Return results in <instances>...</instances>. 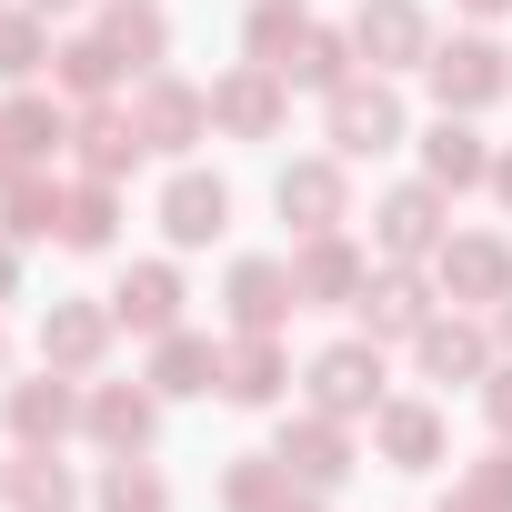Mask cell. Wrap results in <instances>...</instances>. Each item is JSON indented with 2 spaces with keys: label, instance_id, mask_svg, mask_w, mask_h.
<instances>
[{
  "label": "cell",
  "instance_id": "obj_26",
  "mask_svg": "<svg viewBox=\"0 0 512 512\" xmlns=\"http://www.w3.org/2000/svg\"><path fill=\"white\" fill-rule=\"evenodd\" d=\"M61 191H71V181H51L41 161L11 171V181H0V231H11L21 251H31V241H61Z\"/></svg>",
  "mask_w": 512,
  "mask_h": 512
},
{
  "label": "cell",
  "instance_id": "obj_12",
  "mask_svg": "<svg viewBox=\"0 0 512 512\" xmlns=\"http://www.w3.org/2000/svg\"><path fill=\"white\" fill-rule=\"evenodd\" d=\"M282 121H292V81H282V71L231 61V71L211 81V131H231V141H282Z\"/></svg>",
  "mask_w": 512,
  "mask_h": 512
},
{
  "label": "cell",
  "instance_id": "obj_43",
  "mask_svg": "<svg viewBox=\"0 0 512 512\" xmlns=\"http://www.w3.org/2000/svg\"><path fill=\"white\" fill-rule=\"evenodd\" d=\"M282 512H332V492H292V502H282Z\"/></svg>",
  "mask_w": 512,
  "mask_h": 512
},
{
  "label": "cell",
  "instance_id": "obj_18",
  "mask_svg": "<svg viewBox=\"0 0 512 512\" xmlns=\"http://www.w3.org/2000/svg\"><path fill=\"white\" fill-rule=\"evenodd\" d=\"M151 221H161V241H171V251H211V241L231 231V181L181 161V171L161 181V211H151Z\"/></svg>",
  "mask_w": 512,
  "mask_h": 512
},
{
  "label": "cell",
  "instance_id": "obj_3",
  "mask_svg": "<svg viewBox=\"0 0 512 512\" xmlns=\"http://www.w3.org/2000/svg\"><path fill=\"white\" fill-rule=\"evenodd\" d=\"M422 81H432V111H462V121H482L502 91H512V51L472 21V31H452V41H432V61H422Z\"/></svg>",
  "mask_w": 512,
  "mask_h": 512
},
{
  "label": "cell",
  "instance_id": "obj_4",
  "mask_svg": "<svg viewBox=\"0 0 512 512\" xmlns=\"http://www.w3.org/2000/svg\"><path fill=\"white\" fill-rule=\"evenodd\" d=\"M272 211L292 221V241H312V231H352V161H342V151H302V161H282V171H272Z\"/></svg>",
  "mask_w": 512,
  "mask_h": 512
},
{
  "label": "cell",
  "instance_id": "obj_21",
  "mask_svg": "<svg viewBox=\"0 0 512 512\" xmlns=\"http://www.w3.org/2000/svg\"><path fill=\"white\" fill-rule=\"evenodd\" d=\"M352 51L372 71H422L432 61V11L422 0H362L352 11Z\"/></svg>",
  "mask_w": 512,
  "mask_h": 512
},
{
  "label": "cell",
  "instance_id": "obj_44",
  "mask_svg": "<svg viewBox=\"0 0 512 512\" xmlns=\"http://www.w3.org/2000/svg\"><path fill=\"white\" fill-rule=\"evenodd\" d=\"M31 11H41V21H71V11H81V0H31Z\"/></svg>",
  "mask_w": 512,
  "mask_h": 512
},
{
  "label": "cell",
  "instance_id": "obj_42",
  "mask_svg": "<svg viewBox=\"0 0 512 512\" xmlns=\"http://www.w3.org/2000/svg\"><path fill=\"white\" fill-rule=\"evenodd\" d=\"M452 11H462V21H502V11H512V0H452Z\"/></svg>",
  "mask_w": 512,
  "mask_h": 512
},
{
  "label": "cell",
  "instance_id": "obj_5",
  "mask_svg": "<svg viewBox=\"0 0 512 512\" xmlns=\"http://www.w3.org/2000/svg\"><path fill=\"white\" fill-rule=\"evenodd\" d=\"M442 241H452V191L442 181H392L372 201V251L382 262H432Z\"/></svg>",
  "mask_w": 512,
  "mask_h": 512
},
{
  "label": "cell",
  "instance_id": "obj_6",
  "mask_svg": "<svg viewBox=\"0 0 512 512\" xmlns=\"http://www.w3.org/2000/svg\"><path fill=\"white\" fill-rule=\"evenodd\" d=\"M0 432H11V452H61L81 432V382L71 372H31V382H0Z\"/></svg>",
  "mask_w": 512,
  "mask_h": 512
},
{
  "label": "cell",
  "instance_id": "obj_46",
  "mask_svg": "<svg viewBox=\"0 0 512 512\" xmlns=\"http://www.w3.org/2000/svg\"><path fill=\"white\" fill-rule=\"evenodd\" d=\"M11 171H21V161H11V151H0V181H11Z\"/></svg>",
  "mask_w": 512,
  "mask_h": 512
},
{
  "label": "cell",
  "instance_id": "obj_28",
  "mask_svg": "<svg viewBox=\"0 0 512 512\" xmlns=\"http://www.w3.org/2000/svg\"><path fill=\"white\" fill-rule=\"evenodd\" d=\"M51 81H61V101H111L121 91V51L101 31H61L51 41Z\"/></svg>",
  "mask_w": 512,
  "mask_h": 512
},
{
  "label": "cell",
  "instance_id": "obj_2",
  "mask_svg": "<svg viewBox=\"0 0 512 512\" xmlns=\"http://www.w3.org/2000/svg\"><path fill=\"white\" fill-rule=\"evenodd\" d=\"M302 402H312V412H332V422H372V412L392 402L382 342H372V332H342V342H322V352L302 362Z\"/></svg>",
  "mask_w": 512,
  "mask_h": 512
},
{
  "label": "cell",
  "instance_id": "obj_32",
  "mask_svg": "<svg viewBox=\"0 0 512 512\" xmlns=\"http://www.w3.org/2000/svg\"><path fill=\"white\" fill-rule=\"evenodd\" d=\"M302 482L282 472V452H231L221 462V512H282Z\"/></svg>",
  "mask_w": 512,
  "mask_h": 512
},
{
  "label": "cell",
  "instance_id": "obj_34",
  "mask_svg": "<svg viewBox=\"0 0 512 512\" xmlns=\"http://www.w3.org/2000/svg\"><path fill=\"white\" fill-rule=\"evenodd\" d=\"M91 502H101V512H171V482H161L151 452H111L101 482H91Z\"/></svg>",
  "mask_w": 512,
  "mask_h": 512
},
{
  "label": "cell",
  "instance_id": "obj_13",
  "mask_svg": "<svg viewBox=\"0 0 512 512\" xmlns=\"http://www.w3.org/2000/svg\"><path fill=\"white\" fill-rule=\"evenodd\" d=\"M432 282H442L452 312H492V302L512 292V241H502V231H452V241L432 251Z\"/></svg>",
  "mask_w": 512,
  "mask_h": 512
},
{
  "label": "cell",
  "instance_id": "obj_27",
  "mask_svg": "<svg viewBox=\"0 0 512 512\" xmlns=\"http://www.w3.org/2000/svg\"><path fill=\"white\" fill-rule=\"evenodd\" d=\"M91 31L121 51V71H161L171 61V11H161V0H111Z\"/></svg>",
  "mask_w": 512,
  "mask_h": 512
},
{
  "label": "cell",
  "instance_id": "obj_7",
  "mask_svg": "<svg viewBox=\"0 0 512 512\" xmlns=\"http://www.w3.org/2000/svg\"><path fill=\"white\" fill-rule=\"evenodd\" d=\"M442 312V282H432V262H372V282H362V302H352V322L392 352V342H412L422 322Z\"/></svg>",
  "mask_w": 512,
  "mask_h": 512
},
{
  "label": "cell",
  "instance_id": "obj_41",
  "mask_svg": "<svg viewBox=\"0 0 512 512\" xmlns=\"http://www.w3.org/2000/svg\"><path fill=\"white\" fill-rule=\"evenodd\" d=\"M492 201L512 211V151H492Z\"/></svg>",
  "mask_w": 512,
  "mask_h": 512
},
{
  "label": "cell",
  "instance_id": "obj_40",
  "mask_svg": "<svg viewBox=\"0 0 512 512\" xmlns=\"http://www.w3.org/2000/svg\"><path fill=\"white\" fill-rule=\"evenodd\" d=\"M492 352H502V362H512V292H502V302H492Z\"/></svg>",
  "mask_w": 512,
  "mask_h": 512
},
{
  "label": "cell",
  "instance_id": "obj_36",
  "mask_svg": "<svg viewBox=\"0 0 512 512\" xmlns=\"http://www.w3.org/2000/svg\"><path fill=\"white\" fill-rule=\"evenodd\" d=\"M482 432H492V442H512V362H492V372H482Z\"/></svg>",
  "mask_w": 512,
  "mask_h": 512
},
{
  "label": "cell",
  "instance_id": "obj_29",
  "mask_svg": "<svg viewBox=\"0 0 512 512\" xmlns=\"http://www.w3.org/2000/svg\"><path fill=\"white\" fill-rule=\"evenodd\" d=\"M302 41H312V0H251V11H241V61L282 71Z\"/></svg>",
  "mask_w": 512,
  "mask_h": 512
},
{
  "label": "cell",
  "instance_id": "obj_45",
  "mask_svg": "<svg viewBox=\"0 0 512 512\" xmlns=\"http://www.w3.org/2000/svg\"><path fill=\"white\" fill-rule=\"evenodd\" d=\"M0 382H11V322H0Z\"/></svg>",
  "mask_w": 512,
  "mask_h": 512
},
{
  "label": "cell",
  "instance_id": "obj_24",
  "mask_svg": "<svg viewBox=\"0 0 512 512\" xmlns=\"http://www.w3.org/2000/svg\"><path fill=\"white\" fill-rule=\"evenodd\" d=\"M141 382H151L161 402H211V392H221V342L181 322V332L151 342V372H141Z\"/></svg>",
  "mask_w": 512,
  "mask_h": 512
},
{
  "label": "cell",
  "instance_id": "obj_10",
  "mask_svg": "<svg viewBox=\"0 0 512 512\" xmlns=\"http://www.w3.org/2000/svg\"><path fill=\"white\" fill-rule=\"evenodd\" d=\"M402 352H412L422 382H472V392H482V372L502 362V352H492V312H432Z\"/></svg>",
  "mask_w": 512,
  "mask_h": 512
},
{
  "label": "cell",
  "instance_id": "obj_15",
  "mask_svg": "<svg viewBox=\"0 0 512 512\" xmlns=\"http://www.w3.org/2000/svg\"><path fill=\"white\" fill-rule=\"evenodd\" d=\"M101 302H111V322H121V332L161 342V332H181V302H191V282H181V262H171V251H151V262H121V282H111Z\"/></svg>",
  "mask_w": 512,
  "mask_h": 512
},
{
  "label": "cell",
  "instance_id": "obj_35",
  "mask_svg": "<svg viewBox=\"0 0 512 512\" xmlns=\"http://www.w3.org/2000/svg\"><path fill=\"white\" fill-rule=\"evenodd\" d=\"M31 71H51V21L31 11V0H0V81H31Z\"/></svg>",
  "mask_w": 512,
  "mask_h": 512
},
{
  "label": "cell",
  "instance_id": "obj_16",
  "mask_svg": "<svg viewBox=\"0 0 512 512\" xmlns=\"http://www.w3.org/2000/svg\"><path fill=\"white\" fill-rule=\"evenodd\" d=\"M71 161H81V181H131V171L151 161L141 111H131V101H81V111H71Z\"/></svg>",
  "mask_w": 512,
  "mask_h": 512
},
{
  "label": "cell",
  "instance_id": "obj_19",
  "mask_svg": "<svg viewBox=\"0 0 512 512\" xmlns=\"http://www.w3.org/2000/svg\"><path fill=\"white\" fill-rule=\"evenodd\" d=\"M272 452H282V472H292L302 492H342V482H352V422H332V412H312V402L272 432Z\"/></svg>",
  "mask_w": 512,
  "mask_h": 512
},
{
  "label": "cell",
  "instance_id": "obj_20",
  "mask_svg": "<svg viewBox=\"0 0 512 512\" xmlns=\"http://www.w3.org/2000/svg\"><path fill=\"white\" fill-rule=\"evenodd\" d=\"M81 432L101 452H151L161 442V392L151 382H81Z\"/></svg>",
  "mask_w": 512,
  "mask_h": 512
},
{
  "label": "cell",
  "instance_id": "obj_14",
  "mask_svg": "<svg viewBox=\"0 0 512 512\" xmlns=\"http://www.w3.org/2000/svg\"><path fill=\"white\" fill-rule=\"evenodd\" d=\"M221 312H231V332H282V322L302 312L292 251H241V262L221 272Z\"/></svg>",
  "mask_w": 512,
  "mask_h": 512
},
{
  "label": "cell",
  "instance_id": "obj_37",
  "mask_svg": "<svg viewBox=\"0 0 512 512\" xmlns=\"http://www.w3.org/2000/svg\"><path fill=\"white\" fill-rule=\"evenodd\" d=\"M462 472H472V482H482V492L512 512V442H492V452H482V462H462Z\"/></svg>",
  "mask_w": 512,
  "mask_h": 512
},
{
  "label": "cell",
  "instance_id": "obj_31",
  "mask_svg": "<svg viewBox=\"0 0 512 512\" xmlns=\"http://www.w3.org/2000/svg\"><path fill=\"white\" fill-rule=\"evenodd\" d=\"M121 241V181H71L61 191V251H111Z\"/></svg>",
  "mask_w": 512,
  "mask_h": 512
},
{
  "label": "cell",
  "instance_id": "obj_1",
  "mask_svg": "<svg viewBox=\"0 0 512 512\" xmlns=\"http://www.w3.org/2000/svg\"><path fill=\"white\" fill-rule=\"evenodd\" d=\"M322 131H332V151H342V161H382V151H402V141H412V111H402L392 71H352L342 91H322Z\"/></svg>",
  "mask_w": 512,
  "mask_h": 512
},
{
  "label": "cell",
  "instance_id": "obj_9",
  "mask_svg": "<svg viewBox=\"0 0 512 512\" xmlns=\"http://www.w3.org/2000/svg\"><path fill=\"white\" fill-rule=\"evenodd\" d=\"M131 111H141V141H151L161 161H191V141H211V91L181 81V71H141Z\"/></svg>",
  "mask_w": 512,
  "mask_h": 512
},
{
  "label": "cell",
  "instance_id": "obj_8",
  "mask_svg": "<svg viewBox=\"0 0 512 512\" xmlns=\"http://www.w3.org/2000/svg\"><path fill=\"white\" fill-rule=\"evenodd\" d=\"M372 462H382V472H442V462H452V412H442L432 392H392V402L372 412Z\"/></svg>",
  "mask_w": 512,
  "mask_h": 512
},
{
  "label": "cell",
  "instance_id": "obj_11",
  "mask_svg": "<svg viewBox=\"0 0 512 512\" xmlns=\"http://www.w3.org/2000/svg\"><path fill=\"white\" fill-rule=\"evenodd\" d=\"M372 262H382V251H362L352 231H312V241L292 251V292H302V312H352L362 282H372Z\"/></svg>",
  "mask_w": 512,
  "mask_h": 512
},
{
  "label": "cell",
  "instance_id": "obj_33",
  "mask_svg": "<svg viewBox=\"0 0 512 512\" xmlns=\"http://www.w3.org/2000/svg\"><path fill=\"white\" fill-rule=\"evenodd\" d=\"M352 71H362V51H352V21H342V31H332V21H312V41L282 61V81H292V91H342Z\"/></svg>",
  "mask_w": 512,
  "mask_h": 512
},
{
  "label": "cell",
  "instance_id": "obj_23",
  "mask_svg": "<svg viewBox=\"0 0 512 512\" xmlns=\"http://www.w3.org/2000/svg\"><path fill=\"white\" fill-rule=\"evenodd\" d=\"M282 392H292L282 332H231V342H221V402H231V412H272Z\"/></svg>",
  "mask_w": 512,
  "mask_h": 512
},
{
  "label": "cell",
  "instance_id": "obj_30",
  "mask_svg": "<svg viewBox=\"0 0 512 512\" xmlns=\"http://www.w3.org/2000/svg\"><path fill=\"white\" fill-rule=\"evenodd\" d=\"M81 472L61 462V452H21L11 462V482H0V502H11V512H81Z\"/></svg>",
  "mask_w": 512,
  "mask_h": 512
},
{
  "label": "cell",
  "instance_id": "obj_38",
  "mask_svg": "<svg viewBox=\"0 0 512 512\" xmlns=\"http://www.w3.org/2000/svg\"><path fill=\"white\" fill-rule=\"evenodd\" d=\"M432 512H502V502H492V492H482V482H472V472H462V482H452V492H442V502H432Z\"/></svg>",
  "mask_w": 512,
  "mask_h": 512
},
{
  "label": "cell",
  "instance_id": "obj_17",
  "mask_svg": "<svg viewBox=\"0 0 512 512\" xmlns=\"http://www.w3.org/2000/svg\"><path fill=\"white\" fill-rule=\"evenodd\" d=\"M111 302H91V292H61V302H41V362L51 372H71V382H91L101 362H111Z\"/></svg>",
  "mask_w": 512,
  "mask_h": 512
},
{
  "label": "cell",
  "instance_id": "obj_22",
  "mask_svg": "<svg viewBox=\"0 0 512 512\" xmlns=\"http://www.w3.org/2000/svg\"><path fill=\"white\" fill-rule=\"evenodd\" d=\"M412 151H422V181H442L452 201H462V191H492V141H482V121L432 111V131H412Z\"/></svg>",
  "mask_w": 512,
  "mask_h": 512
},
{
  "label": "cell",
  "instance_id": "obj_25",
  "mask_svg": "<svg viewBox=\"0 0 512 512\" xmlns=\"http://www.w3.org/2000/svg\"><path fill=\"white\" fill-rule=\"evenodd\" d=\"M0 151H11L21 171L51 161V151H71V111L51 91H11V101H0Z\"/></svg>",
  "mask_w": 512,
  "mask_h": 512
},
{
  "label": "cell",
  "instance_id": "obj_39",
  "mask_svg": "<svg viewBox=\"0 0 512 512\" xmlns=\"http://www.w3.org/2000/svg\"><path fill=\"white\" fill-rule=\"evenodd\" d=\"M0 302H21V241L0 231Z\"/></svg>",
  "mask_w": 512,
  "mask_h": 512
},
{
  "label": "cell",
  "instance_id": "obj_47",
  "mask_svg": "<svg viewBox=\"0 0 512 512\" xmlns=\"http://www.w3.org/2000/svg\"><path fill=\"white\" fill-rule=\"evenodd\" d=\"M0 482H11V462H0Z\"/></svg>",
  "mask_w": 512,
  "mask_h": 512
}]
</instances>
